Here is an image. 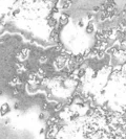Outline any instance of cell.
I'll return each instance as SVG.
<instances>
[{
    "label": "cell",
    "mask_w": 126,
    "mask_h": 139,
    "mask_svg": "<svg viewBox=\"0 0 126 139\" xmlns=\"http://www.w3.org/2000/svg\"><path fill=\"white\" fill-rule=\"evenodd\" d=\"M94 24L91 23V21H90L89 23H88V25L86 26V33L87 34H93L94 33Z\"/></svg>",
    "instance_id": "cell-1"
}]
</instances>
